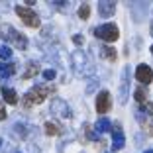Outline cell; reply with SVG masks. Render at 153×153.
<instances>
[{"label":"cell","mask_w":153,"mask_h":153,"mask_svg":"<svg viewBox=\"0 0 153 153\" xmlns=\"http://www.w3.org/2000/svg\"><path fill=\"white\" fill-rule=\"evenodd\" d=\"M49 92H55V86H33L32 90H27L26 94H24V102L22 106L24 108H32L36 104H41Z\"/></svg>","instance_id":"obj_1"},{"label":"cell","mask_w":153,"mask_h":153,"mask_svg":"<svg viewBox=\"0 0 153 153\" xmlns=\"http://www.w3.org/2000/svg\"><path fill=\"white\" fill-rule=\"evenodd\" d=\"M2 37L8 41L10 45L14 47H18V49H27V37L22 36L20 32H16L14 27H4V32H2Z\"/></svg>","instance_id":"obj_2"},{"label":"cell","mask_w":153,"mask_h":153,"mask_svg":"<svg viewBox=\"0 0 153 153\" xmlns=\"http://www.w3.org/2000/svg\"><path fill=\"white\" fill-rule=\"evenodd\" d=\"M94 36L102 41H116L120 37V30L116 24H104V26H98L94 30Z\"/></svg>","instance_id":"obj_3"},{"label":"cell","mask_w":153,"mask_h":153,"mask_svg":"<svg viewBox=\"0 0 153 153\" xmlns=\"http://www.w3.org/2000/svg\"><path fill=\"white\" fill-rule=\"evenodd\" d=\"M16 14L20 16V20H22L26 26H30V27H39V16H37L33 10L24 8V6H16Z\"/></svg>","instance_id":"obj_4"},{"label":"cell","mask_w":153,"mask_h":153,"mask_svg":"<svg viewBox=\"0 0 153 153\" xmlns=\"http://www.w3.org/2000/svg\"><path fill=\"white\" fill-rule=\"evenodd\" d=\"M128 94H130V67H124L122 79H120V90H118V102L126 104Z\"/></svg>","instance_id":"obj_5"},{"label":"cell","mask_w":153,"mask_h":153,"mask_svg":"<svg viewBox=\"0 0 153 153\" xmlns=\"http://www.w3.org/2000/svg\"><path fill=\"white\" fill-rule=\"evenodd\" d=\"M112 106V100H110V92L108 90H102L96 96V112L98 114H106Z\"/></svg>","instance_id":"obj_6"},{"label":"cell","mask_w":153,"mask_h":153,"mask_svg":"<svg viewBox=\"0 0 153 153\" xmlns=\"http://www.w3.org/2000/svg\"><path fill=\"white\" fill-rule=\"evenodd\" d=\"M135 79L141 82V85H149L153 81V71L149 65H140V67L135 69Z\"/></svg>","instance_id":"obj_7"},{"label":"cell","mask_w":153,"mask_h":153,"mask_svg":"<svg viewBox=\"0 0 153 153\" xmlns=\"http://www.w3.org/2000/svg\"><path fill=\"white\" fill-rule=\"evenodd\" d=\"M112 131H114V143H112V149H114V151H120V149L126 145V140H124V131H122V126H120V124H112Z\"/></svg>","instance_id":"obj_8"},{"label":"cell","mask_w":153,"mask_h":153,"mask_svg":"<svg viewBox=\"0 0 153 153\" xmlns=\"http://www.w3.org/2000/svg\"><path fill=\"white\" fill-rule=\"evenodd\" d=\"M114 10H116V2H112V0H100L98 2V12L102 18L114 16Z\"/></svg>","instance_id":"obj_9"},{"label":"cell","mask_w":153,"mask_h":153,"mask_svg":"<svg viewBox=\"0 0 153 153\" xmlns=\"http://www.w3.org/2000/svg\"><path fill=\"white\" fill-rule=\"evenodd\" d=\"M51 110H53V112H57L59 116H63V118H69V116H71V112H69V108H67V104H65L63 100H59V98L53 100Z\"/></svg>","instance_id":"obj_10"},{"label":"cell","mask_w":153,"mask_h":153,"mask_svg":"<svg viewBox=\"0 0 153 153\" xmlns=\"http://www.w3.org/2000/svg\"><path fill=\"white\" fill-rule=\"evenodd\" d=\"M94 128H96V131H98V134H106V131H110L112 130V122L108 120V118H98V122H96L94 124Z\"/></svg>","instance_id":"obj_11"},{"label":"cell","mask_w":153,"mask_h":153,"mask_svg":"<svg viewBox=\"0 0 153 153\" xmlns=\"http://www.w3.org/2000/svg\"><path fill=\"white\" fill-rule=\"evenodd\" d=\"M2 98H4L8 104H16V102H18V94H16V90L8 88V86H2Z\"/></svg>","instance_id":"obj_12"},{"label":"cell","mask_w":153,"mask_h":153,"mask_svg":"<svg viewBox=\"0 0 153 153\" xmlns=\"http://www.w3.org/2000/svg\"><path fill=\"white\" fill-rule=\"evenodd\" d=\"M14 71H16V67H14V63H0V79H8V76L14 75Z\"/></svg>","instance_id":"obj_13"},{"label":"cell","mask_w":153,"mask_h":153,"mask_svg":"<svg viewBox=\"0 0 153 153\" xmlns=\"http://www.w3.org/2000/svg\"><path fill=\"white\" fill-rule=\"evenodd\" d=\"M100 55H102L104 59H108V61H116V51H114V47H110V45H102L100 47Z\"/></svg>","instance_id":"obj_14"},{"label":"cell","mask_w":153,"mask_h":153,"mask_svg":"<svg viewBox=\"0 0 153 153\" xmlns=\"http://www.w3.org/2000/svg\"><path fill=\"white\" fill-rule=\"evenodd\" d=\"M134 96H135V100H137L140 104H145V102H147V92H145L143 86H137V88L134 90Z\"/></svg>","instance_id":"obj_15"},{"label":"cell","mask_w":153,"mask_h":153,"mask_svg":"<svg viewBox=\"0 0 153 153\" xmlns=\"http://www.w3.org/2000/svg\"><path fill=\"white\" fill-rule=\"evenodd\" d=\"M45 134L47 135H59L61 134V126H59V124H53V122H47V124H45Z\"/></svg>","instance_id":"obj_16"},{"label":"cell","mask_w":153,"mask_h":153,"mask_svg":"<svg viewBox=\"0 0 153 153\" xmlns=\"http://www.w3.org/2000/svg\"><path fill=\"white\" fill-rule=\"evenodd\" d=\"M37 73H39V67H37L36 63H30V65H27V69L24 71V79H32V76H36Z\"/></svg>","instance_id":"obj_17"},{"label":"cell","mask_w":153,"mask_h":153,"mask_svg":"<svg viewBox=\"0 0 153 153\" xmlns=\"http://www.w3.org/2000/svg\"><path fill=\"white\" fill-rule=\"evenodd\" d=\"M10 57H12V49H10L8 45H4V47H0V59H2V61H8Z\"/></svg>","instance_id":"obj_18"},{"label":"cell","mask_w":153,"mask_h":153,"mask_svg":"<svg viewBox=\"0 0 153 153\" xmlns=\"http://www.w3.org/2000/svg\"><path fill=\"white\" fill-rule=\"evenodd\" d=\"M79 16H81L82 20H86V18L90 16V6H88V4H82L81 8H79Z\"/></svg>","instance_id":"obj_19"},{"label":"cell","mask_w":153,"mask_h":153,"mask_svg":"<svg viewBox=\"0 0 153 153\" xmlns=\"http://www.w3.org/2000/svg\"><path fill=\"white\" fill-rule=\"evenodd\" d=\"M140 110H141V112H145V114H151V116H153V102H145Z\"/></svg>","instance_id":"obj_20"},{"label":"cell","mask_w":153,"mask_h":153,"mask_svg":"<svg viewBox=\"0 0 153 153\" xmlns=\"http://www.w3.org/2000/svg\"><path fill=\"white\" fill-rule=\"evenodd\" d=\"M143 128H145V131H147L149 135H153V118H151V120H145V122H143Z\"/></svg>","instance_id":"obj_21"},{"label":"cell","mask_w":153,"mask_h":153,"mask_svg":"<svg viewBox=\"0 0 153 153\" xmlns=\"http://www.w3.org/2000/svg\"><path fill=\"white\" fill-rule=\"evenodd\" d=\"M43 79H47V81H53V79H55V71H53V69H47V71H43Z\"/></svg>","instance_id":"obj_22"},{"label":"cell","mask_w":153,"mask_h":153,"mask_svg":"<svg viewBox=\"0 0 153 153\" xmlns=\"http://www.w3.org/2000/svg\"><path fill=\"white\" fill-rule=\"evenodd\" d=\"M6 118V108H4V104L0 102V120H4Z\"/></svg>","instance_id":"obj_23"},{"label":"cell","mask_w":153,"mask_h":153,"mask_svg":"<svg viewBox=\"0 0 153 153\" xmlns=\"http://www.w3.org/2000/svg\"><path fill=\"white\" fill-rule=\"evenodd\" d=\"M73 41H75L76 45H82V36H75V37H73Z\"/></svg>","instance_id":"obj_24"},{"label":"cell","mask_w":153,"mask_h":153,"mask_svg":"<svg viewBox=\"0 0 153 153\" xmlns=\"http://www.w3.org/2000/svg\"><path fill=\"white\" fill-rule=\"evenodd\" d=\"M145 153H153V149H147V151H145Z\"/></svg>","instance_id":"obj_25"},{"label":"cell","mask_w":153,"mask_h":153,"mask_svg":"<svg viewBox=\"0 0 153 153\" xmlns=\"http://www.w3.org/2000/svg\"><path fill=\"white\" fill-rule=\"evenodd\" d=\"M151 36H153V24H151Z\"/></svg>","instance_id":"obj_26"},{"label":"cell","mask_w":153,"mask_h":153,"mask_svg":"<svg viewBox=\"0 0 153 153\" xmlns=\"http://www.w3.org/2000/svg\"><path fill=\"white\" fill-rule=\"evenodd\" d=\"M0 147H2V140H0Z\"/></svg>","instance_id":"obj_27"},{"label":"cell","mask_w":153,"mask_h":153,"mask_svg":"<svg viewBox=\"0 0 153 153\" xmlns=\"http://www.w3.org/2000/svg\"><path fill=\"white\" fill-rule=\"evenodd\" d=\"M151 53H153V45H151Z\"/></svg>","instance_id":"obj_28"},{"label":"cell","mask_w":153,"mask_h":153,"mask_svg":"<svg viewBox=\"0 0 153 153\" xmlns=\"http://www.w3.org/2000/svg\"><path fill=\"white\" fill-rule=\"evenodd\" d=\"M18 153H20V151H18Z\"/></svg>","instance_id":"obj_29"}]
</instances>
